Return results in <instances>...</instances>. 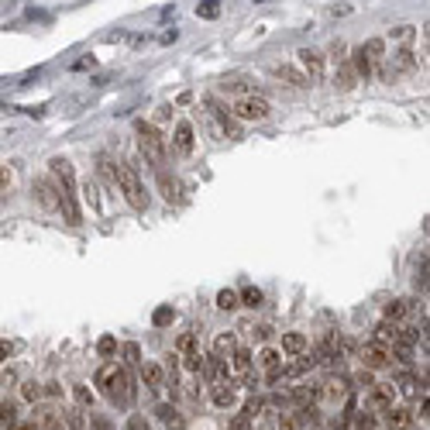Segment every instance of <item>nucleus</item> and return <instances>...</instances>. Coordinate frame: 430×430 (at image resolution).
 Masks as SVG:
<instances>
[{
	"label": "nucleus",
	"mask_w": 430,
	"mask_h": 430,
	"mask_svg": "<svg viewBox=\"0 0 430 430\" xmlns=\"http://www.w3.org/2000/svg\"><path fill=\"white\" fill-rule=\"evenodd\" d=\"M321 393H323V389H321V386H313V382H310V386H296V389H293V400H296L299 406H310L313 400H321Z\"/></svg>",
	"instance_id": "nucleus-18"
},
{
	"label": "nucleus",
	"mask_w": 430,
	"mask_h": 430,
	"mask_svg": "<svg viewBox=\"0 0 430 430\" xmlns=\"http://www.w3.org/2000/svg\"><path fill=\"white\" fill-rule=\"evenodd\" d=\"M386 427L389 430H413V410H406V406L386 410Z\"/></svg>",
	"instance_id": "nucleus-9"
},
{
	"label": "nucleus",
	"mask_w": 430,
	"mask_h": 430,
	"mask_svg": "<svg viewBox=\"0 0 430 430\" xmlns=\"http://www.w3.org/2000/svg\"><path fill=\"white\" fill-rule=\"evenodd\" d=\"M42 393H45V389H42L38 382H25V386H21V396H25L28 403H38V400H42Z\"/></svg>",
	"instance_id": "nucleus-35"
},
{
	"label": "nucleus",
	"mask_w": 430,
	"mask_h": 430,
	"mask_svg": "<svg viewBox=\"0 0 430 430\" xmlns=\"http://www.w3.org/2000/svg\"><path fill=\"white\" fill-rule=\"evenodd\" d=\"M269 100L265 97H241L238 104H234V117H241V121H265L269 117Z\"/></svg>",
	"instance_id": "nucleus-4"
},
{
	"label": "nucleus",
	"mask_w": 430,
	"mask_h": 430,
	"mask_svg": "<svg viewBox=\"0 0 430 430\" xmlns=\"http://www.w3.org/2000/svg\"><path fill=\"white\" fill-rule=\"evenodd\" d=\"M389 362H393V351L386 348L382 341H372V345H365V348H362V365H365V369H372V372H376V369H386Z\"/></svg>",
	"instance_id": "nucleus-5"
},
{
	"label": "nucleus",
	"mask_w": 430,
	"mask_h": 430,
	"mask_svg": "<svg viewBox=\"0 0 430 430\" xmlns=\"http://www.w3.org/2000/svg\"><path fill=\"white\" fill-rule=\"evenodd\" d=\"M396 393H400V389H396L393 382H376V386H372V406H376V410H393Z\"/></svg>",
	"instance_id": "nucleus-7"
},
{
	"label": "nucleus",
	"mask_w": 430,
	"mask_h": 430,
	"mask_svg": "<svg viewBox=\"0 0 430 430\" xmlns=\"http://www.w3.org/2000/svg\"><path fill=\"white\" fill-rule=\"evenodd\" d=\"M117 189L124 193V200L135 207V210H145L148 207V193L141 186V179H138V172L131 165H117Z\"/></svg>",
	"instance_id": "nucleus-3"
},
{
	"label": "nucleus",
	"mask_w": 430,
	"mask_h": 430,
	"mask_svg": "<svg viewBox=\"0 0 430 430\" xmlns=\"http://www.w3.org/2000/svg\"><path fill=\"white\" fill-rule=\"evenodd\" d=\"M354 427L358 430H376V417H372V413H358V417H354Z\"/></svg>",
	"instance_id": "nucleus-40"
},
{
	"label": "nucleus",
	"mask_w": 430,
	"mask_h": 430,
	"mask_svg": "<svg viewBox=\"0 0 430 430\" xmlns=\"http://www.w3.org/2000/svg\"><path fill=\"white\" fill-rule=\"evenodd\" d=\"M97 351H100V358H114V354H117V338L104 334V338L97 341Z\"/></svg>",
	"instance_id": "nucleus-31"
},
{
	"label": "nucleus",
	"mask_w": 430,
	"mask_h": 430,
	"mask_svg": "<svg viewBox=\"0 0 430 430\" xmlns=\"http://www.w3.org/2000/svg\"><path fill=\"white\" fill-rule=\"evenodd\" d=\"M393 38H396V42H410V38H413V28H410V25H400L396 31H393Z\"/></svg>",
	"instance_id": "nucleus-45"
},
{
	"label": "nucleus",
	"mask_w": 430,
	"mask_h": 430,
	"mask_svg": "<svg viewBox=\"0 0 430 430\" xmlns=\"http://www.w3.org/2000/svg\"><path fill=\"white\" fill-rule=\"evenodd\" d=\"M210 400H214V406H220V410H231V406L238 403V393H234L231 386L217 382V386H214V393H210Z\"/></svg>",
	"instance_id": "nucleus-15"
},
{
	"label": "nucleus",
	"mask_w": 430,
	"mask_h": 430,
	"mask_svg": "<svg viewBox=\"0 0 430 430\" xmlns=\"http://www.w3.org/2000/svg\"><path fill=\"white\" fill-rule=\"evenodd\" d=\"M238 303H241V293H234V289H220L217 293V306L220 310H234Z\"/></svg>",
	"instance_id": "nucleus-26"
},
{
	"label": "nucleus",
	"mask_w": 430,
	"mask_h": 430,
	"mask_svg": "<svg viewBox=\"0 0 430 430\" xmlns=\"http://www.w3.org/2000/svg\"><path fill=\"white\" fill-rule=\"evenodd\" d=\"M196 14H200V18H217V4H214V0H207V4L196 11Z\"/></svg>",
	"instance_id": "nucleus-47"
},
{
	"label": "nucleus",
	"mask_w": 430,
	"mask_h": 430,
	"mask_svg": "<svg viewBox=\"0 0 430 430\" xmlns=\"http://www.w3.org/2000/svg\"><path fill=\"white\" fill-rule=\"evenodd\" d=\"M203 376L210 378V382H224L227 378V358H220V354H210L207 358V365H203Z\"/></svg>",
	"instance_id": "nucleus-10"
},
{
	"label": "nucleus",
	"mask_w": 430,
	"mask_h": 430,
	"mask_svg": "<svg viewBox=\"0 0 430 430\" xmlns=\"http://www.w3.org/2000/svg\"><path fill=\"white\" fill-rule=\"evenodd\" d=\"M141 378H145V386H148V389H165V369L155 365V362L141 365Z\"/></svg>",
	"instance_id": "nucleus-13"
},
{
	"label": "nucleus",
	"mask_w": 430,
	"mask_h": 430,
	"mask_svg": "<svg viewBox=\"0 0 430 430\" xmlns=\"http://www.w3.org/2000/svg\"><path fill=\"white\" fill-rule=\"evenodd\" d=\"M35 196L45 210H59L62 207V186H55L52 179H38L35 183Z\"/></svg>",
	"instance_id": "nucleus-6"
},
{
	"label": "nucleus",
	"mask_w": 430,
	"mask_h": 430,
	"mask_svg": "<svg viewBox=\"0 0 430 430\" xmlns=\"http://www.w3.org/2000/svg\"><path fill=\"white\" fill-rule=\"evenodd\" d=\"M234 348H238V338L227 330V334H217L214 338V354H220V358H227V354H234Z\"/></svg>",
	"instance_id": "nucleus-20"
},
{
	"label": "nucleus",
	"mask_w": 430,
	"mask_h": 430,
	"mask_svg": "<svg viewBox=\"0 0 430 430\" xmlns=\"http://www.w3.org/2000/svg\"><path fill=\"white\" fill-rule=\"evenodd\" d=\"M354 80H358V69H354L351 62H341V66H338V73H334V86L348 93V90H354Z\"/></svg>",
	"instance_id": "nucleus-12"
},
{
	"label": "nucleus",
	"mask_w": 430,
	"mask_h": 430,
	"mask_svg": "<svg viewBox=\"0 0 430 430\" xmlns=\"http://www.w3.org/2000/svg\"><path fill=\"white\" fill-rule=\"evenodd\" d=\"M159 420L165 424V430H183L186 427V420H183V413H179L176 406H159Z\"/></svg>",
	"instance_id": "nucleus-17"
},
{
	"label": "nucleus",
	"mask_w": 430,
	"mask_h": 430,
	"mask_svg": "<svg viewBox=\"0 0 430 430\" xmlns=\"http://www.w3.org/2000/svg\"><path fill=\"white\" fill-rule=\"evenodd\" d=\"M203 365H207V358H200V351L183 354V369H186V372H193V376H200V372H203Z\"/></svg>",
	"instance_id": "nucleus-27"
},
{
	"label": "nucleus",
	"mask_w": 430,
	"mask_h": 430,
	"mask_svg": "<svg viewBox=\"0 0 430 430\" xmlns=\"http://www.w3.org/2000/svg\"><path fill=\"white\" fill-rule=\"evenodd\" d=\"M323 393H327L330 400H341V396H345V386H341V382H327V389H323Z\"/></svg>",
	"instance_id": "nucleus-44"
},
{
	"label": "nucleus",
	"mask_w": 430,
	"mask_h": 430,
	"mask_svg": "<svg viewBox=\"0 0 430 430\" xmlns=\"http://www.w3.org/2000/svg\"><path fill=\"white\" fill-rule=\"evenodd\" d=\"M406 310H410V303H403V299L386 303V317H389V321H400V317H406Z\"/></svg>",
	"instance_id": "nucleus-32"
},
{
	"label": "nucleus",
	"mask_w": 430,
	"mask_h": 430,
	"mask_svg": "<svg viewBox=\"0 0 430 430\" xmlns=\"http://www.w3.org/2000/svg\"><path fill=\"white\" fill-rule=\"evenodd\" d=\"M14 430H42V424H18Z\"/></svg>",
	"instance_id": "nucleus-51"
},
{
	"label": "nucleus",
	"mask_w": 430,
	"mask_h": 430,
	"mask_svg": "<svg viewBox=\"0 0 430 430\" xmlns=\"http://www.w3.org/2000/svg\"><path fill=\"white\" fill-rule=\"evenodd\" d=\"M400 389H403L406 396H417V393H420V389H417V378H413V376H403V378H400Z\"/></svg>",
	"instance_id": "nucleus-42"
},
{
	"label": "nucleus",
	"mask_w": 430,
	"mask_h": 430,
	"mask_svg": "<svg viewBox=\"0 0 430 430\" xmlns=\"http://www.w3.org/2000/svg\"><path fill=\"white\" fill-rule=\"evenodd\" d=\"M231 369H234L238 376H248V372H251V351L234 348V354H231Z\"/></svg>",
	"instance_id": "nucleus-21"
},
{
	"label": "nucleus",
	"mask_w": 430,
	"mask_h": 430,
	"mask_svg": "<svg viewBox=\"0 0 430 430\" xmlns=\"http://www.w3.org/2000/svg\"><path fill=\"white\" fill-rule=\"evenodd\" d=\"M172 141H176V148H179L183 155H189V152H193V124H189V121H179L176 131H172Z\"/></svg>",
	"instance_id": "nucleus-11"
},
{
	"label": "nucleus",
	"mask_w": 430,
	"mask_h": 430,
	"mask_svg": "<svg viewBox=\"0 0 430 430\" xmlns=\"http://www.w3.org/2000/svg\"><path fill=\"white\" fill-rule=\"evenodd\" d=\"M73 396H76V403H80V406H90V410H93V393H90L86 386H76V389H73Z\"/></svg>",
	"instance_id": "nucleus-39"
},
{
	"label": "nucleus",
	"mask_w": 430,
	"mask_h": 430,
	"mask_svg": "<svg viewBox=\"0 0 430 430\" xmlns=\"http://www.w3.org/2000/svg\"><path fill=\"white\" fill-rule=\"evenodd\" d=\"M124 358H128L131 365H145V362H141V351H138V345H124Z\"/></svg>",
	"instance_id": "nucleus-43"
},
{
	"label": "nucleus",
	"mask_w": 430,
	"mask_h": 430,
	"mask_svg": "<svg viewBox=\"0 0 430 430\" xmlns=\"http://www.w3.org/2000/svg\"><path fill=\"white\" fill-rule=\"evenodd\" d=\"M262 299H265V296H262V289H255V286L241 289V303H244V306H251V310H255V306H262Z\"/></svg>",
	"instance_id": "nucleus-34"
},
{
	"label": "nucleus",
	"mask_w": 430,
	"mask_h": 430,
	"mask_svg": "<svg viewBox=\"0 0 430 430\" xmlns=\"http://www.w3.org/2000/svg\"><path fill=\"white\" fill-rule=\"evenodd\" d=\"M272 76H275V80H286L289 86H306V83H310V76H306V73H296L293 66H275Z\"/></svg>",
	"instance_id": "nucleus-16"
},
{
	"label": "nucleus",
	"mask_w": 430,
	"mask_h": 430,
	"mask_svg": "<svg viewBox=\"0 0 430 430\" xmlns=\"http://www.w3.org/2000/svg\"><path fill=\"white\" fill-rule=\"evenodd\" d=\"M282 351H289V354H303V351H306V334H299V330L282 334Z\"/></svg>",
	"instance_id": "nucleus-19"
},
{
	"label": "nucleus",
	"mask_w": 430,
	"mask_h": 430,
	"mask_svg": "<svg viewBox=\"0 0 430 430\" xmlns=\"http://www.w3.org/2000/svg\"><path fill=\"white\" fill-rule=\"evenodd\" d=\"M299 66H303V73L310 76V80H321L323 76V59L321 52H313V49H299Z\"/></svg>",
	"instance_id": "nucleus-8"
},
{
	"label": "nucleus",
	"mask_w": 430,
	"mask_h": 430,
	"mask_svg": "<svg viewBox=\"0 0 430 430\" xmlns=\"http://www.w3.org/2000/svg\"><path fill=\"white\" fill-rule=\"evenodd\" d=\"M424 38H427V45H430V21L424 25Z\"/></svg>",
	"instance_id": "nucleus-52"
},
{
	"label": "nucleus",
	"mask_w": 430,
	"mask_h": 430,
	"mask_svg": "<svg viewBox=\"0 0 430 430\" xmlns=\"http://www.w3.org/2000/svg\"><path fill=\"white\" fill-rule=\"evenodd\" d=\"M38 424H42V430H66L62 417L52 413V410H42V413H38Z\"/></svg>",
	"instance_id": "nucleus-25"
},
{
	"label": "nucleus",
	"mask_w": 430,
	"mask_h": 430,
	"mask_svg": "<svg viewBox=\"0 0 430 430\" xmlns=\"http://www.w3.org/2000/svg\"><path fill=\"white\" fill-rule=\"evenodd\" d=\"M413 66H417L413 52H410V49H400V52H396V59H393V69H389V73H410Z\"/></svg>",
	"instance_id": "nucleus-23"
},
{
	"label": "nucleus",
	"mask_w": 430,
	"mask_h": 430,
	"mask_svg": "<svg viewBox=\"0 0 430 430\" xmlns=\"http://www.w3.org/2000/svg\"><path fill=\"white\" fill-rule=\"evenodd\" d=\"M365 52L372 55V59H386V42H382V38H369V42H365Z\"/></svg>",
	"instance_id": "nucleus-36"
},
{
	"label": "nucleus",
	"mask_w": 430,
	"mask_h": 430,
	"mask_svg": "<svg viewBox=\"0 0 430 430\" xmlns=\"http://www.w3.org/2000/svg\"><path fill=\"white\" fill-rule=\"evenodd\" d=\"M90 430H114V424H110L104 413H93L90 410Z\"/></svg>",
	"instance_id": "nucleus-38"
},
{
	"label": "nucleus",
	"mask_w": 430,
	"mask_h": 430,
	"mask_svg": "<svg viewBox=\"0 0 430 430\" xmlns=\"http://www.w3.org/2000/svg\"><path fill=\"white\" fill-rule=\"evenodd\" d=\"M244 413H248V417H258V413H262V400H251V403L244 406Z\"/></svg>",
	"instance_id": "nucleus-49"
},
{
	"label": "nucleus",
	"mask_w": 430,
	"mask_h": 430,
	"mask_svg": "<svg viewBox=\"0 0 430 430\" xmlns=\"http://www.w3.org/2000/svg\"><path fill=\"white\" fill-rule=\"evenodd\" d=\"M176 348H179V354H193V351H200V345H196V334H193V330H186V334H179Z\"/></svg>",
	"instance_id": "nucleus-29"
},
{
	"label": "nucleus",
	"mask_w": 430,
	"mask_h": 430,
	"mask_svg": "<svg viewBox=\"0 0 430 430\" xmlns=\"http://www.w3.org/2000/svg\"><path fill=\"white\" fill-rule=\"evenodd\" d=\"M159 183H162V196H165V200H176V179H169V172H165V169H159Z\"/></svg>",
	"instance_id": "nucleus-33"
},
{
	"label": "nucleus",
	"mask_w": 430,
	"mask_h": 430,
	"mask_svg": "<svg viewBox=\"0 0 430 430\" xmlns=\"http://www.w3.org/2000/svg\"><path fill=\"white\" fill-rule=\"evenodd\" d=\"M354 386H362V389H372L376 382H372V369H362L358 376H354Z\"/></svg>",
	"instance_id": "nucleus-41"
},
{
	"label": "nucleus",
	"mask_w": 430,
	"mask_h": 430,
	"mask_svg": "<svg viewBox=\"0 0 430 430\" xmlns=\"http://www.w3.org/2000/svg\"><path fill=\"white\" fill-rule=\"evenodd\" d=\"M269 330H272V327H255V330H251V334H255V338H258V341H265V338H269Z\"/></svg>",
	"instance_id": "nucleus-50"
},
{
	"label": "nucleus",
	"mask_w": 430,
	"mask_h": 430,
	"mask_svg": "<svg viewBox=\"0 0 430 430\" xmlns=\"http://www.w3.org/2000/svg\"><path fill=\"white\" fill-rule=\"evenodd\" d=\"M424 417H430V400H424Z\"/></svg>",
	"instance_id": "nucleus-53"
},
{
	"label": "nucleus",
	"mask_w": 430,
	"mask_h": 430,
	"mask_svg": "<svg viewBox=\"0 0 430 430\" xmlns=\"http://www.w3.org/2000/svg\"><path fill=\"white\" fill-rule=\"evenodd\" d=\"M396 338H400V327H396V321H393V323L382 321V323L376 327V341H382V345H389V341L396 345Z\"/></svg>",
	"instance_id": "nucleus-24"
},
{
	"label": "nucleus",
	"mask_w": 430,
	"mask_h": 430,
	"mask_svg": "<svg viewBox=\"0 0 430 430\" xmlns=\"http://www.w3.org/2000/svg\"><path fill=\"white\" fill-rule=\"evenodd\" d=\"M306 424H303V417H299V410L296 413H282L279 417V430H303Z\"/></svg>",
	"instance_id": "nucleus-28"
},
{
	"label": "nucleus",
	"mask_w": 430,
	"mask_h": 430,
	"mask_svg": "<svg viewBox=\"0 0 430 430\" xmlns=\"http://www.w3.org/2000/svg\"><path fill=\"white\" fill-rule=\"evenodd\" d=\"M0 424H4V430L18 427V410H14V403H4L0 406Z\"/></svg>",
	"instance_id": "nucleus-30"
},
{
	"label": "nucleus",
	"mask_w": 430,
	"mask_h": 430,
	"mask_svg": "<svg viewBox=\"0 0 430 430\" xmlns=\"http://www.w3.org/2000/svg\"><path fill=\"white\" fill-rule=\"evenodd\" d=\"M258 362H262L265 372H282V354H279L275 348H265L262 354H258Z\"/></svg>",
	"instance_id": "nucleus-22"
},
{
	"label": "nucleus",
	"mask_w": 430,
	"mask_h": 430,
	"mask_svg": "<svg viewBox=\"0 0 430 430\" xmlns=\"http://www.w3.org/2000/svg\"><path fill=\"white\" fill-rule=\"evenodd\" d=\"M45 396L59 400V396H62V386H59V382H45Z\"/></svg>",
	"instance_id": "nucleus-48"
},
{
	"label": "nucleus",
	"mask_w": 430,
	"mask_h": 430,
	"mask_svg": "<svg viewBox=\"0 0 430 430\" xmlns=\"http://www.w3.org/2000/svg\"><path fill=\"white\" fill-rule=\"evenodd\" d=\"M351 66L358 69V76H365V80H369V76H372V66H376V59L365 52V45H358V49L351 52Z\"/></svg>",
	"instance_id": "nucleus-14"
},
{
	"label": "nucleus",
	"mask_w": 430,
	"mask_h": 430,
	"mask_svg": "<svg viewBox=\"0 0 430 430\" xmlns=\"http://www.w3.org/2000/svg\"><path fill=\"white\" fill-rule=\"evenodd\" d=\"M172 317H176L172 306H159V310L152 313V323H155V327H165V323H172Z\"/></svg>",
	"instance_id": "nucleus-37"
},
{
	"label": "nucleus",
	"mask_w": 430,
	"mask_h": 430,
	"mask_svg": "<svg viewBox=\"0 0 430 430\" xmlns=\"http://www.w3.org/2000/svg\"><path fill=\"white\" fill-rule=\"evenodd\" d=\"M97 386L104 389V396H107L110 403L128 406L131 400H135V386H131V376H128L121 365H114V362H107V365L97 372Z\"/></svg>",
	"instance_id": "nucleus-1"
},
{
	"label": "nucleus",
	"mask_w": 430,
	"mask_h": 430,
	"mask_svg": "<svg viewBox=\"0 0 430 430\" xmlns=\"http://www.w3.org/2000/svg\"><path fill=\"white\" fill-rule=\"evenodd\" d=\"M135 131H138V145H141V155L152 162L155 169H162V162H165V141H162V135L155 131V124H148V121H138Z\"/></svg>",
	"instance_id": "nucleus-2"
},
{
	"label": "nucleus",
	"mask_w": 430,
	"mask_h": 430,
	"mask_svg": "<svg viewBox=\"0 0 430 430\" xmlns=\"http://www.w3.org/2000/svg\"><path fill=\"white\" fill-rule=\"evenodd\" d=\"M128 430H152L145 417H128Z\"/></svg>",
	"instance_id": "nucleus-46"
}]
</instances>
